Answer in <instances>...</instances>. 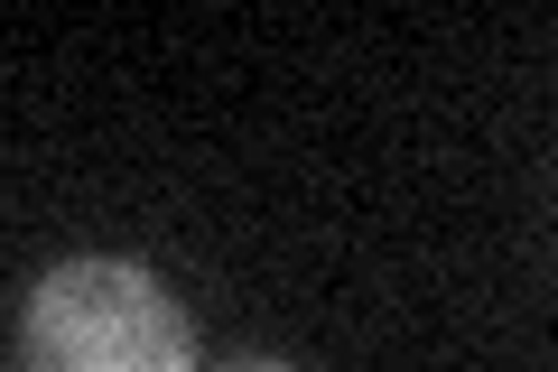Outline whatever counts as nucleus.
I'll list each match as a JSON object with an SVG mask.
<instances>
[{
    "instance_id": "nucleus-1",
    "label": "nucleus",
    "mask_w": 558,
    "mask_h": 372,
    "mask_svg": "<svg viewBox=\"0 0 558 372\" xmlns=\"http://www.w3.org/2000/svg\"><path fill=\"white\" fill-rule=\"evenodd\" d=\"M20 372H196V326L140 261H65L20 308Z\"/></svg>"
},
{
    "instance_id": "nucleus-2",
    "label": "nucleus",
    "mask_w": 558,
    "mask_h": 372,
    "mask_svg": "<svg viewBox=\"0 0 558 372\" xmlns=\"http://www.w3.org/2000/svg\"><path fill=\"white\" fill-rule=\"evenodd\" d=\"M223 372H289V363H270V353H242V363H223Z\"/></svg>"
}]
</instances>
